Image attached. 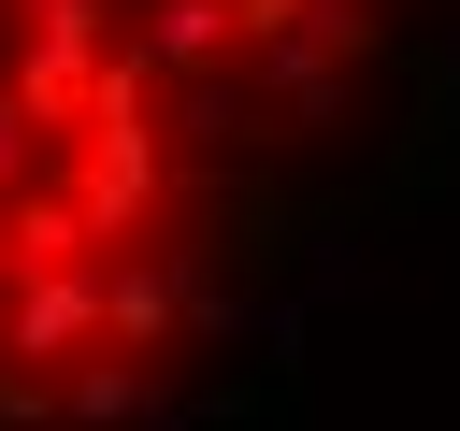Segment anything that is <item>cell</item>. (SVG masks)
<instances>
[{
	"instance_id": "cell-1",
	"label": "cell",
	"mask_w": 460,
	"mask_h": 431,
	"mask_svg": "<svg viewBox=\"0 0 460 431\" xmlns=\"http://www.w3.org/2000/svg\"><path fill=\"white\" fill-rule=\"evenodd\" d=\"M187 273H201V230H129V244H101V345L172 359V330H187Z\"/></svg>"
},
{
	"instance_id": "cell-3",
	"label": "cell",
	"mask_w": 460,
	"mask_h": 431,
	"mask_svg": "<svg viewBox=\"0 0 460 431\" xmlns=\"http://www.w3.org/2000/svg\"><path fill=\"white\" fill-rule=\"evenodd\" d=\"M144 417H158V359L144 345H86L58 374V431H144Z\"/></svg>"
},
{
	"instance_id": "cell-2",
	"label": "cell",
	"mask_w": 460,
	"mask_h": 431,
	"mask_svg": "<svg viewBox=\"0 0 460 431\" xmlns=\"http://www.w3.org/2000/svg\"><path fill=\"white\" fill-rule=\"evenodd\" d=\"M115 29L158 72H244V0H115Z\"/></svg>"
},
{
	"instance_id": "cell-4",
	"label": "cell",
	"mask_w": 460,
	"mask_h": 431,
	"mask_svg": "<svg viewBox=\"0 0 460 431\" xmlns=\"http://www.w3.org/2000/svg\"><path fill=\"white\" fill-rule=\"evenodd\" d=\"M43 158H58V144H43V115H29V101H14V86H0V201H14V187H29V172H43Z\"/></svg>"
}]
</instances>
